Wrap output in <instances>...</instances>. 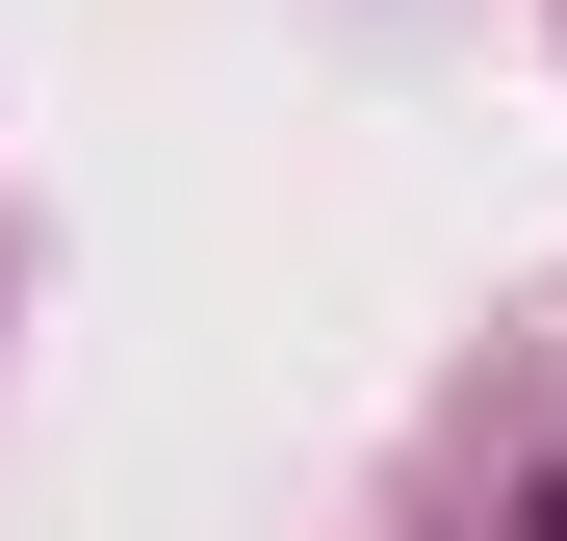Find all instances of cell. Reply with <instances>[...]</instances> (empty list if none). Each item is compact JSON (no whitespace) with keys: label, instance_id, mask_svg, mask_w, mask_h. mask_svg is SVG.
Segmentation results:
<instances>
[{"label":"cell","instance_id":"1","mask_svg":"<svg viewBox=\"0 0 567 541\" xmlns=\"http://www.w3.org/2000/svg\"><path fill=\"white\" fill-rule=\"evenodd\" d=\"M542 516H567V490H542Z\"/></svg>","mask_w":567,"mask_h":541}]
</instances>
